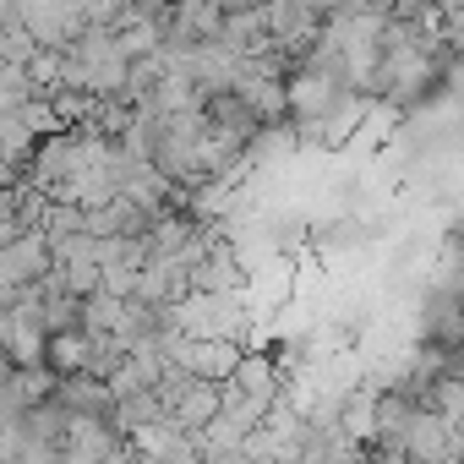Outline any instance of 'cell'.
Masks as SVG:
<instances>
[{"label": "cell", "instance_id": "obj_9", "mask_svg": "<svg viewBox=\"0 0 464 464\" xmlns=\"http://www.w3.org/2000/svg\"><path fill=\"white\" fill-rule=\"evenodd\" d=\"M39 99V82L23 66H0V115H17Z\"/></svg>", "mask_w": 464, "mask_h": 464}, {"label": "cell", "instance_id": "obj_8", "mask_svg": "<svg viewBox=\"0 0 464 464\" xmlns=\"http://www.w3.org/2000/svg\"><path fill=\"white\" fill-rule=\"evenodd\" d=\"M88 350H93L88 334H61V339H50L44 366L55 372V382H66V377H88Z\"/></svg>", "mask_w": 464, "mask_h": 464}, {"label": "cell", "instance_id": "obj_5", "mask_svg": "<svg viewBox=\"0 0 464 464\" xmlns=\"http://www.w3.org/2000/svg\"><path fill=\"white\" fill-rule=\"evenodd\" d=\"M55 404L72 410V415H88V420H110V410H115L110 382H99V377H66V382H55Z\"/></svg>", "mask_w": 464, "mask_h": 464}, {"label": "cell", "instance_id": "obj_10", "mask_svg": "<svg viewBox=\"0 0 464 464\" xmlns=\"http://www.w3.org/2000/svg\"><path fill=\"white\" fill-rule=\"evenodd\" d=\"M12 377H17V366H12V355H6V350H0V393H6V382H12Z\"/></svg>", "mask_w": 464, "mask_h": 464}, {"label": "cell", "instance_id": "obj_7", "mask_svg": "<svg viewBox=\"0 0 464 464\" xmlns=\"http://www.w3.org/2000/svg\"><path fill=\"white\" fill-rule=\"evenodd\" d=\"M82 334H88V339H115V334H126V301H115L110 290L88 295V301H82Z\"/></svg>", "mask_w": 464, "mask_h": 464}, {"label": "cell", "instance_id": "obj_3", "mask_svg": "<svg viewBox=\"0 0 464 464\" xmlns=\"http://www.w3.org/2000/svg\"><path fill=\"white\" fill-rule=\"evenodd\" d=\"M246 399H257V404H279V393H285V377H279V361H274V350H246L241 355V372L229 377Z\"/></svg>", "mask_w": 464, "mask_h": 464}, {"label": "cell", "instance_id": "obj_1", "mask_svg": "<svg viewBox=\"0 0 464 464\" xmlns=\"http://www.w3.org/2000/svg\"><path fill=\"white\" fill-rule=\"evenodd\" d=\"M191 290H197V295H246V290H252V274H246L241 252L229 246V236L202 252V263L191 268Z\"/></svg>", "mask_w": 464, "mask_h": 464}, {"label": "cell", "instance_id": "obj_4", "mask_svg": "<svg viewBox=\"0 0 464 464\" xmlns=\"http://www.w3.org/2000/svg\"><path fill=\"white\" fill-rule=\"evenodd\" d=\"M148 224H153V218H148L142 208H131L126 197H115L110 208L88 213V236H93V241H142Z\"/></svg>", "mask_w": 464, "mask_h": 464}, {"label": "cell", "instance_id": "obj_6", "mask_svg": "<svg viewBox=\"0 0 464 464\" xmlns=\"http://www.w3.org/2000/svg\"><path fill=\"white\" fill-rule=\"evenodd\" d=\"M218 410H224L218 388H213V382H191V388H186V399L175 404L169 426H175V431H186V437H197V431H208V426L218 420Z\"/></svg>", "mask_w": 464, "mask_h": 464}, {"label": "cell", "instance_id": "obj_2", "mask_svg": "<svg viewBox=\"0 0 464 464\" xmlns=\"http://www.w3.org/2000/svg\"><path fill=\"white\" fill-rule=\"evenodd\" d=\"M241 344H229V339H186V350L175 355V366L180 372H191L197 382H213V388H224L229 377L241 372Z\"/></svg>", "mask_w": 464, "mask_h": 464}]
</instances>
